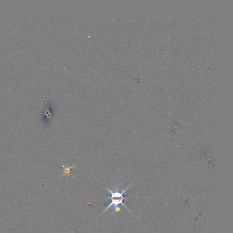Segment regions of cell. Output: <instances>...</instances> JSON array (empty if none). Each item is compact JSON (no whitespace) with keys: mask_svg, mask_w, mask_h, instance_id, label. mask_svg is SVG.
Segmentation results:
<instances>
[{"mask_svg":"<svg viewBox=\"0 0 233 233\" xmlns=\"http://www.w3.org/2000/svg\"><path fill=\"white\" fill-rule=\"evenodd\" d=\"M128 187H129V186H128L125 189V190H122V191H121V192H119V191H112L111 190H110V189L106 187H105V189L107 191L110 192V195H111V197L110 198L111 200V203L108 206V207H106L105 211H103V213H105V211H108V209H109V208L112 207H114L116 212H118V211H119L118 210L120 209V208H119V207H118V205H120L123 206V207H125L128 211H129L128 208L126 207L125 203L123 202L124 200H125V199L127 198L124 197V193H125V191L127 190V189Z\"/></svg>","mask_w":233,"mask_h":233,"instance_id":"6da1fadb","label":"cell"}]
</instances>
